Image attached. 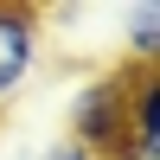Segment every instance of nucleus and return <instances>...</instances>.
I'll return each mask as SVG.
<instances>
[{"mask_svg":"<svg viewBox=\"0 0 160 160\" xmlns=\"http://www.w3.org/2000/svg\"><path fill=\"white\" fill-rule=\"evenodd\" d=\"M128 90H135V71H128V64H115V71L77 83V96H71V128H64V135H71L77 148H90L96 160H122Z\"/></svg>","mask_w":160,"mask_h":160,"instance_id":"obj_1","label":"nucleus"},{"mask_svg":"<svg viewBox=\"0 0 160 160\" xmlns=\"http://www.w3.org/2000/svg\"><path fill=\"white\" fill-rule=\"evenodd\" d=\"M45 58V13L38 7H0V109L32 83Z\"/></svg>","mask_w":160,"mask_h":160,"instance_id":"obj_2","label":"nucleus"},{"mask_svg":"<svg viewBox=\"0 0 160 160\" xmlns=\"http://www.w3.org/2000/svg\"><path fill=\"white\" fill-rule=\"evenodd\" d=\"M160 58V7H135L128 13V71H154Z\"/></svg>","mask_w":160,"mask_h":160,"instance_id":"obj_3","label":"nucleus"},{"mask_svg":"<svg viewBox=\"0 0 160 160\" xmlns=\"http://www.w3.org/2000/svg\"><path fill=\"white\" fill-rule=\"evenodd\" d=\"M26 160H96V154H90V148H77L71 135H58V141H45V148H32Z\"/></svg>","mask_w":160,"mask_h":160,"instance_id":"obj_4","label":"nucleus"}]
</instances>
